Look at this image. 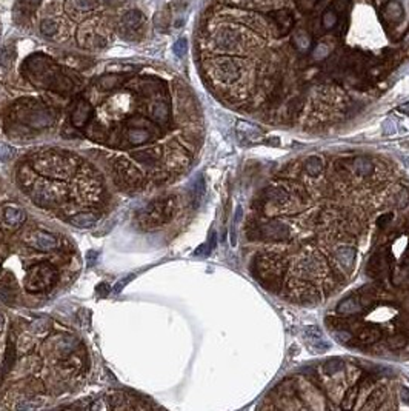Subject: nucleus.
Returning <instances> with one entry per match:
<instances>
[{
  "label": "nucleus",
  "mask_w": 409,
  "mask_h": 411,
  "mask_svg": "<svg viewBox=\"0 0 409 411\" xmlns=\"http://www.w3.org/2000/svg\"><path fill=\"white\" fill-rule=\"evenodd\" d=\"M399 110H400V111H406V112H409V102H408V104H406V105H403V107H400Z\"/></svg>",
  "instance_id": "4468645a"
},
{
  "label": "nucleus",
  "mask_w": 409,
  "mask_h": 411,
  "mask_svg": "<svg viewBox=\"0 0 409 411\" xmlns=\"http://www.w3.org/2000/svg\"><path fill=\"white\" fill-rule=\"evenodd\" d=\"M9 157H11V147H8L6 144H0V159L6 162Z\"/></svg>",
  "instance_id": "f8f14e48"
},
{
  "label": "nucleus",
  "mask_w": 409,
  "mask_h": 411,
  "mask_svg": "<svg viewBox=\"0 0 409 411\" xmlns=\"http://www.w3.org/2000/svg\"><path fill=\"white\" fill-rule=\"evenodd\" d=\"M74 137L123 191L170 185L193 166L203 117L193 89L175 74L149 67L105 73L75 94L68 111Z\"/></svg>",
  "instance_id": "7ed1b4c3"
},
{
  "label": "nucleus",
  "mask_w": 409,
  "mask_h": 411,
  "mask_svg": "<svg viewBox=\"0 0 409 411\" xmlns=\"http://www.w3.org/2000/svg\"><path fill=\"white\" fill-rule=\"evenodd\" d=\"M89 370L86 346L60 322L37 316L17 317L8 327L0 365V402L16 410L45 405L80 388Z\"/></svg>",
  "instance_id": "39448f33"
},
{
  "label": "nucleus",
  "mask_w": 409,
  "mask_h": 411,
  "mask_svg": "<svg viewBox=\"0 0 409 411\" xmlns=\"http://www.w3.org/2000/svg\"><path fill=\"white\" fill-rule=\"evenodd\" d=\"M177 208H178V200L175 196H166L163 199L154 200L138 214L137 224L146 229L162 226L165 224L171 222Z\"/></svg>",
  "instance_id": "9d476101"
},
{
  "label": "nucleus",
  "mask_w": 409,
  "mask_h": 411,
  "mask_svg": "<svg viewBox=\"0 0 409 411\" xmlns=\"http://www.w3.org/2000/svg\"><path fill=\"white\" fill-rule=\"evenodd\" d=\"M14 20L46 42L89 53L108 48L119 33L105 0H17Z\"/></svg>",
  "instance_id": "1a4fd4ad"
},
{
  "label": "nucleus",
  "mask_w": 409,
  "mask_h": 411,
  "mask_svg": "<svg viewBox=\"0 0 409 411\" xmlns=\"http://www.w3.org/2000/svg\"><path fill=\"white\" fill-rule=\"evenodd\" d=\"M403 385L388 368L354 359H329L285 379L262 408L277 410H392Z\"/></svg>",
  "instance_id": "0eeeda50"
},
{
  "label": "nucleus",
  "mask_w": 409,
  "mask_h": 411,
  "mask_svg": "<svg viewBox=\"0 0 409 411\" xmlns=\"http://www.w3.org/2000/svg\"><path fill=\"white\" fill-rule=\"evenodd\" d=\"M23 196L51 217L75 228H91L105 216L111 194L96 165L72 151L40 148L17 165Z\"/></svg>",
  "instance_id": "423d86ee"
},
{
  "label": "nucleus",
  "mask_w": 409,
  "mask_h": 411,
  "mask_svg": "<svg viewBox=\"0 0 409 411\" xmlns=\"http://www.w3.org/2000/svg\"><path fill=\"white\" fill-rule=\"evenodd\" d=\"M174 51H175V54L180 56V57L185 54V51H186V40H185V38H180V40H178V42L175 43Z\"/></svg>",
  "instance_id": "ddd939ff"
},
{
  "label": "nucleus",
  "mask_w": 409,
  "mask_h": 411,
  "mask_svg": "<svg viewBox=\"0 0 409 411\" xmlns=\"http://www.w3.org/2000/svg\"><path fill=\"white\" fill-rule=\"evenodd\" d=\"M42 213L0 179V302L5 305L42 306L68 290L80 271L74 242Z\"/></svg>",
  "instance_id": "20e7f679"
},
{
  "label": "nucleus",
  "mask_w": 409,
  "mask_h": 411,
  "mask_svg": "<svg viewBox=\"0 0 409 411\" xmlns=\"http://www.w3.org/2000/svg\"><path fill=\"white\" fill-rule=\"evenodd\" d=\"M119 33L125 38H140L146 33V17L142 11L133 9L119 17Z\"/></svg>",
  "instance_id": "9b49d317"
},
{
  "label": "nucleus",
  "mask_w": 409,
  "mask_h": 411,
  "mask_svg": "<svg viewBox=\"0 0 409 411\" xmlns=\"http://www.w3.org/2000/svg\"><path fill=\"white\" fill-rule=\"evenodd\" d=\"M337 342L375 357L409 359V282L371 280L326 316Z\"/></svg>",
  "instance_id": "6e6552de"
},
{
  "label": "nucleus",
  "mask_w": 409,
  "mask_h": 411,
  "mask_svg": "<svg viewBox=\"0 0 409 411\" xmlns=\"http://www.w3.org/2000/svg\"><path fill=\"white\" fill-rule=\"evenodd\" d=\"M194 59L225 107L322 133L360 115L409 63V0H208Z\"/></svg>",
  "instance_id": "f257e3e1"
},
{
  "label": "nucleus",
  "mask_w": 409,
  "mask_h": 411,
  "mask_svg": "<svg viewBox=\"0 0 409 411\" xmlns=\"http://www.w3.org/2000/svg\"><path fill=\"white\" fill-rule=\"evenodd\" d=\"M409 213V177L380 154H306L252 199L245 222L252 277L274 296L318 305L360 274Z\"/></svg>",
  "instance_id": "f03ea898"
}]
</instances>
